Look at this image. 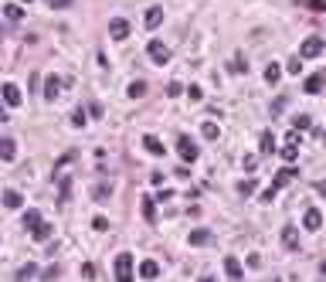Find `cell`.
<instances>
[{
    "label": "cell",
    "mask_w": 326,
    "mask_h": 282,
    "mask_svg": "<svg viewBox=\"0 0 326 282\" xmlns=\"http://www.w3.org/2000/svg\"><path fill=\"white\" fill-rule=\"evenodd\" d=\"M112 272H115V282H133V255L119 252L112 262Z\"/></svg>",
    "instance_id": "6da1fadb"
},
{
    "label": "cell",
    "mask_w": 326,
    "mask_h": 282,
    "mask_svg": "<svg viewBox=\"0 0 326 282\" xmlns=\"http://www.w3.org/2000/svg\"><path fill=\"white\" fill-rule=\"evenodd\" d=\"M177 153H180V160H184V163H194V160L201 156V150L194 146L191 136H180V140H177Z\"/></svg>",
    "instance_id": "7a4b0ae2"
},
{
    "label": "cell",
    "mask_w": 326,
    "mask_h": 282,
    "mask_svg": "<svg viewBox=\"0 0 326 282\" xmlns=\"http://www.w3.org/2000/svg\"><path fill=\"white\" fill-rule=\"evenodd\" d=\"M323 48H326L323 38H306L303 44H299V58H320V55H323Z\"/></svg>",
    "instance_id": "3957f363"
},
{
    "label": "cell",
    "mask_w": 326,
    "mask_h": 282,
    "mask_svg": "<svg viewBox=\"0 0 326 282\" xmlns=\"http://www.w3.org/2000/svg\"><path fill=\"white\" fill-rule=\"evenodd\" d=\"M146 55L153 58L156 65H167V61H170V48H167V44H163V41H150V44H146Z\"/></svg>",
    "instance_id": "277c9868"
},
{
    "label": "cell",
    "mask_w": 326,
    "mask_h": 282,
    "mask_svg": "<svg viewBox=\"0 0 326 282\" xmlns=\"http://www.w3.org/2000/svg\"><path fill=\"white\" fill-rule=\"evenodd\" d=\"M0 160H3V163H14V160H17V140H14V136H3V140H0Z\"/></svg>",
    "instance_id": "5b68a950"
},
{
    "label": "cell",
    "mask_w": 326,
    "mask_h": 282,
    "mask_svg": "<svg viewBox=\"0 0 326 282\" xmlns=\"http://www.w3.org/2000/svg\"><path fill=\"white\" fill-rule=\"evenodd\" d=\"M61 89H65V82H61L58 75H48V78H44V99H48V102H58Z\"/></svg>",
    "instance_id": "8992f818"
},
{
    "label": "cell",
    "mask_w": 326,
    "mask_h": 282,
    "mask_svg": "<svg viewBox=\"0 0 326 282\" xmlns=\"http://www.w3.org/2000/svg\"><path fill=\"white\" fill-rule=\"evenodd\" d=\"M109 34H112V41H126V38H129V20L112 17V20H109Z\"/></svg>",
    "instance_id": "52a82bcc"
},
{
    "label": "cell",
    "mask_w": 326,
    "mask_h": 282,
    "mask_svg": "<svg viewBox=\"0 0 326 282\" xmlns=\"http://www.w3.org/2000/svg\"><path fill=\"white\" fill-rule=\"evenodd\" d=\"M303 228H306V231H320V228H323V214H320L316 207H309L306 214H303Z\"/></svg>",
    "instance_id": "ba28073f"
},
{
    "label": "cell",
    "mask_w": 326,
    "mask_h": 282,
    "mask_svg": "<svg viewBox=\"0 0 326 282\" xmlns=\"http://www.w3.org/2000/svg\"><path fill=\"white\" fill-rule=\"evenodd\" d=\"M292 177H296V167H292V163H286V167L279 170V173H275V180H272V190H279V187H286L289 180H292Z\"/></svg>",
    "instance_id": "9c48e42d"
},
{
    "label": "cell",
    "mask_w": 326,
    "mask_h": 282,
    "mask_svg": "<svg viewBox=\"0 0 326 282\" xmlns=\"http://www.w3.org/2000/svg\"><path fill=\"white\" fill-rule=\"evenodd\" d=\"M282 245H286L289 252H296L299 248V228H292V225L282 228Z\"/></svg>",
    "instance_id": "30bf717a"
},
{
    "label": "cell",
    "mask_w": 326,
    "mask_h": 282,
    "mask_svg": "<svg viewBox=\"0 0 326 282\" xmlns=\"http://www.w3.org/2000/svg\"><path fill=\"white\" fill-rule=\"evenodd\" d=\"M323 85H326V75H323V72H316V75L306 78V85H303V89H306L309 95H320V92H323Z\"/></svg>",
    "instance_id": "8fae6325"
},
{
    "label": "cell",
    "mask_w": 326,
    "mask_h": 282,
    "mask_svg": "<svg viewBox=\"0 0 326 282\" xmlns=\"http://www.w3.org/2000/svg\"><path fill=\"white\" fill-rule=\"evenodd\" d=\"M224 272H228L231 282H245V279H241V262H238L234 255H228V259H224Z\"/></svg>",
    "instance_id": "7c38bea8"
},
{
    "label": "cell",
    "mask_w": 326,
    "mask_h": 282,
    "mask_svg": "<svg viewBox=\"0 0 326 282\" xmlns=\"http://www.w3.org/2000/svg\"><path fill=\"white\" fill-rule=\"evenodd\" d=\"M143 146H146V153H153V156H163V153H167V146L156 140L153 133H146V136H143Z\"/></svg>",
    "instance_id": "4fadbf2b"
},
{
    "label": "cell",
    "mask_w": 326,
    "mask_h": 282,
    "mask_svg": "<svg viewBox=\"0 0 326 282\" xmlns=\"http://www.w3.org/2000/svg\"><path fill=\"white\" fill-rule=\"evenodd\" d=\"M3 102H7V106H20V89L14 85V82L3 85Z\"/></svg>",
    "instance_id": "5bb4252c"
},
{
    "label": "cell",
    "mask_w": 326,
    "mask_h": 282,
    "mask_svg": "<svg viewBox=\"0 0 326 282\" xmlns=\"http://www.w3.org/2000/svg\"><path fill=\"white\" fill-rule=\"evenodd\" d=\"M139 276H143V279H156V276H160V265H156L153 259L139 262Z\"/></svg>",
    "instance_id": "9a60e30c"
},
{
    "label": "cell",
    "mask_w": 326,
    "mask_h": 282,
    "mask_svg": "<svg viewBox=\"0 0 326 282\" xmlns=\"http://www.w3.org/2000/svg\"><path fill=\"white\" fill-rule=\"evenodd\" d=\"M143 20H146V27H160V24H163V7H150Z\"/></svg>",
    "instance_id": "2e32d148"
},
{
    "label": "cell",
    "mask_w": 326,
    "mask_h": 282,
    "mask_svg": "<svg viewBox=\"0 0 326 282\" xmlns=\"http://www.w3.org/2000/svg\"><path fill=\"white\" fill-rule=\"evenodd\" d=\"M214 235L208 231V228H197V231H191V245H211Z\"/></svg>",
    "instance_id": "e0dca14e"
},
{
    "label": "cell",
    "mask_w": 326,
    "mask_h": 282,
    "mask_svg": "<svg viewBox=\"0 0 326 282\" xmlns=\"http://www.w3.org/2000/svg\"><path fill=\"white\" fill-rule=\"evenodd\" d=\"M126 95H129V99H143V95H146V82H143V78H136V82H129V89H126Z\"/></svg>",
    "instance_id": "ac0fdd59"
},
{
    "label": "cell",
    "mask_w": 326,
    "mask_h": 282,
    "mask_svg": "<svg viewBox=\"0 0 326 282\" xmlns=\"http://www.w3.org/2000/svg\"><path fill=\"white\" fill-rule=\"evenodd\" d=\"M139 201H143V218L153 225V221H156V207H153V201H156V197H139Z\"/></svg>",
    "instance_id": "d6986e66"
},
{
    "label": "cell",
    "mask_w": 326,
    "mask_h": 282,
    "mask_svg": "<svg viewBox=\"0 0 326 282\" xmlns=\"http://www.w3.org/2000/svg\"><path fill=\"white\" fill-rule=\"evenodd\" d=\"M38 225H41V211H38V207H31V211H24V228H31V231H34Z\"/></svg>",
    "instance_id": "ffe728a7"
},
{
    "label": "cell",
    "mask_w": 326,
    "mask_h": 282,
    "mask_svg": "<svg viewBox=\"0 0 326 282\" xmlns=\"http://www.w3.org/2000/svg\"><path fill=\"white\" fill-rule=\"evenodd\" d=\"M38 276V265L34 262H27V265H20V272H17V282H31Z\"/></svg>",
    "instance_id": "44dd1931"
},
{
    "label": "cell",
    "mask_w": 326,
    "mask_h": 282,
    "mask_svg": "<svg viewBox=\"0 0 326 282\" xmlns=\"http://www.w3.org/2000/svg\"><path fill=\"white\" fill-rule=\"evenodd\" d=\"M262 153L269 156V153H275V136H272V130L262 133Z\"/></svg>",
    "instance_id": "7402d4cb"
},
{
    "label": "cell",
    "mask_w": 326,
    "mask_h": 282,
    "mask_svg": "<svg viewBox=\"0 0 326 282\" xmlns=\"http://www.w3.org/2000/svg\"><path fill=\"white\" fill-rule=\"evenodd\" d=\"M3 204H7V207H20V204H24V197H20L17 190H3Z\"/></svg>",
    "instance_id": "603a6c76"
},
{
    "label": "cell",
    "mask_w": 326,
    "mask_h": 282,
    "mask_svg": "<svg viewBox=\"0 0 326 282\" xmlns=\"http://www.w3.org/2000/svg\"><path fill=\"white\" fill-rule=\"evenodd\" d=\"M31 235H34V242H48V238H51V225H44V221H41Z\"/></svg>",
    "instance_id": "cb8c5ba5"
},
{
    "label": "cell",
    "mask_w": 326,
    "mask_h": 282,
    "mask_svg": "<svg viewBox=\"0 0 326 282\" xmlns=\"http://www.w3.org/2000/svg\"><path fill=\"white\" fill-rule=\"evenodd\" d=\"M201 136H204V140H217V136H221L217 123H204V126H201Z\"/></svg>",
    "instance_id": "d4e9b609"
},
{
    "label": "cell",
    "mask_w": 326,
    "mask_h": 282,
    "mask_svg": "<svg viewBox=\"0 0 326 282\" xmlns=\"http://www.w3.org/2000/svg\"><path fill=\"white\" fill-rule=\"evenodd\" d=\"M282 160H286V163H296V160H299V146L286 143V146H282Z\"/></svg>",
    "instance_id": "484cf974"
},
{
    "label": "cell",
    "mask_w": 326,
    "mask_h": 282,
    "mask_svg": "<svg viewBox=\"0 0 326 282\" xmlns=\"http://www.w3.org/2000/svg\"><path fill=\"white\" fill-rule=\"evenodd\" d=\"M279 78H282V68H279V65H269V68H265V82H269V85H275Z\"/></svg>",
    "instance_id": "4316f807"
},
{
    "label": "cell",
    "mask_w": 326,
    "mask_h": 282,
    "mask_svg": "<svg viewBox=\"0 0 326 282\" xmlns=\"http://www.w3.org/2000/svg\"><path fill=\"white\" fill-rule=\"evenodd\" d=\"M303 7L313 10V14H323V10H326V0H303Z\"/></svg>",
    "instance_id": "83f0119b"
},
{
    "label": "cell",
    "mask_w": 326,
    "mask_h": 282,
    "mask_svg": "<svg viewBox=\"0 0 326 282\" xmlns=\"http://www.w3.org/2000/svg\"><path fill=\"white\" fill-rule=\"evenodd\" d=\"M309 126H313V119H309V116H296V119H292V130L299 133V130H309Z\"/></svg>",
    "instance_id": "f1b7e54d"
},
{
    "label": "cell",
    "mask_w": 326,
    "mask_h": 282,
    "mask_svg": "<svg viewBox=\"0 0 326 282\" xmlns=\"http://www.w3.org/2000/svg\"><path fill=\"white\" fill-rule=\"evenodd\" d=\"M3 10H7V17H10V20H20V17H24V10H20L17 3H7Z\"/></svg>",
    "instance_id": "f546056e"
},
{
    "label": "cell",
    "mask_w": 326,
    "mask_h": 282,
    "mask_svg": "<svg viewBox=\"0 0 326 282\" xmlns=\"http://www.w3.org/2000/svg\"><path fill=\"white\" fill-rule=\"evenodd\" d=\"M231 72H234V75H245V72H248V65H245L241 58H231Z\"/></svg>",
    "instance_id": "4dcf8cb0"
},
{
    "label": "cell",
    "mask_w": 326,
    "mask_h": 282,
    "mask_svg": "<svg viewBox=\"0 0 326 282\" xmlns=\"http://www.w3.org/2000/svg\"><path fill=\"white\" fill-rule=\"evenodd\" d=\"M238 194H241V197L255 194V180H241V184H238Z\"/></svg>",
    "instance_id": "1f68e13d"
},
{
    "label": "cell",
    "mask_w": 326,
    "mask_h": 282,
    "mask_svg": "<svg viewBox=\"0 0 326 282\" xmlns=\"http://www.w3.org/2000/svg\"><path fill=\"white\" fill-rule=\"evenodd\" d=\"M177 95H184V85L180 82H170L167 85V99H177Z\"/></svg>",
    "instance_id": "d6a6232c"
},
{
    "label": "cell",
    "mask_w": 326,
    "mask_h": 282,
    "mask_svg": "<svg viewBox=\"0 0 326 282\" xmlns=\"http://www.w3.org/2000/svg\"><path fill=\"white\" fill-rule=\"evenodd\" d=\"M58 272H61V265H48L41 279H44V282H51V279H58Z\"/></svg>",
    "instance_id": "836d02e7"
},
{
    "label": "cell",
    "mask_w": 326,
    "mask_h": 282,
    "mask_svg": "<svg viewBox=\"0 0 326 282\" xmlns=\"http://www.w3.org/2000/svg\"><path fill=\"white\" fill-rule=\"evenodd\" d=\"M72 126H75V130H82V126H85V109H75V116H72Z\"/></svg>",
    "instance_id": "e575fe53"
},
{
    "label": "cell",
    "mask_w": 326,
    "mask_h": 282,
    "mask_svg": "<svg viewBox=\"0 0 326 282\" xmlns=\"http://www.w3.org/2000/svg\"><path fill=\"white\" fill-rule=\"evenodd\" d=\"M109 194H112V187H109V184H102V187H96V201H106Z\"/></svg>",
    "instance_id": "d590c367"
},
{
    "label": "cell",
    "mask_w": 326,
    "mask_h": 282,
    "mask_svg": "<svg viewBox=\"0 0 326 282\" xmlns=\"http://www.w3.org/2000/svg\"><path fill=\"white\" fill-rule=\"evenodd\" d=\"M92 228H96V231H109V221L99 214V218H92Z\"/></svg>",
    "instance_id": "8d00e7d4"
},
{
    "label": "cell",
    "mask_w": 326,
    "mask_h": 282,
    "mask_svg": "<svg viewBox=\"0 0 326 282\" xmlns=\"http://www.w3.org/2000/svg\"><path fill=\"white\" fill-rule=\"evenodd\" d=\"M289 72L299 75V72H303V58H292V61H289Z\"/></svg>",
    "instance_id": "74e56055"
},
{
    "label": "cell",
    "mask_w": 326,
    "mask_h": 282,
    "mask_svg": "<svg viewBox=\"0 0 326 282\" xmlns=\"http://www.w3.org/2000/svg\"><path fill=\"white\" fill-rule=\"evenodd\" d=\"M82 279H96V265H89V262L82 265Z\"/></svg>",
    "instance_id": "f35d334b"
},
{
    "label": "cell",
    "mask_w": 326,
    "mask_h": 282,
    "mask_svg": "<svg viewBox=\"0 0 326 282\" xmlns=\"http://www.w3.org/2000/svg\"><path fill=\"white\" fill-rule=\"evenodd\" d=\"M75 0H51V10H65V7H72Z\"/></svg>",
    "instance_id": "ab89813d"
},
{
    "label": "cell",
    "mask_w": 326,
    "mask_h": 282,
    "mask_svg": "<svg viewBox=\"0 0 326 282\" xmlns=\"http://www.w3.org/2000/svg\"><path fill=\"white\" fill-rule=\"evenodd\" d=\"M187 95H191L194 102H201V99H204V92H201V89H197V85H191V89H187Z\"/></svg>",
    "instance_id": "60d3db41"
},
{
    "label": "cell",
    "mask_w": 326,
    "mask_h": 282,
    "mask_svg": "<svg viewBox=\"0 0 326 282\" xmlns=\"http://www.w3.org/2000/svg\"><path fill=\"white\" fill-rule=\"evenodd\" d=\"M258 167V156H245V170H255Z\"/></svg>",
    "instance_id": "b9f144b4"
},
{
    "label": "cell",
    "mask_w": 326,
    "mask_h": 282,
    "mask_svg": "<svg viewBox=\"0 0 326 282\" xmlns=\"http://www.w3.org/2000/svg\"><path fill=\"white\" fill-rule=\"evenodd\" d=\"M316 190H320V194H323V197H326V184H316Z\"/></svg>",
    "instance_id": "7bdbcfd3"
},
{
    "label": "cell",
    "mask_w": 326,
    "mask_h": 282,
    "mask_svg": "<svg viewBox=\"0 0 326 282\" xmlns=\"http://www.w3.org/2000/svg\"><path fill=\"white\" fill-rule=\"evenodd\" d=\"M201 282H217V279H214V276H204V279H201Z\"/></svg>",
    "instance_id": "ee69618b"
},
{
    "label": "cell",
    "mask_w": 326,
    "mask_h": 282,
    "mask_svg": "<svg viewBox=\"0 0 326 282\" xmlns=\"http://www.w3.org/2000/svg\"><path fill=\"white\" fill-rule=\"evenodd\" d=\"M0 119H7V113H3V102H0Z\"/></svg>",
    "instance_id": "f6af8a7d"
},
{
    "label": "cell",
    "mask_w": 326,
    "mask_h": 282,
    "mask_svg": "<svg viewBox=\"0 0 326 282\" xmlns=\"http://www.w3.org/2000/svg\"><path fill=\"white\" fill-rule=\"evenodd\" d=\"M24 3H34V0H24Z\"/></svg>",
    "instance_id": "bcb514c9"
},
{
    "label": "cell",
    "mask_w": 326,
    "mask_h": 282,
    "mask_svg": "<svg viewBox=\"0 0 326 282\" xmlns=\"http://www.w3.org/2000/svg\"><path fill=\"white\" fill-rule=\"evenodd\" d=\"M323 143H326V133H323Z\"/></svg>",
    "instance_id": "7dc6e473"
}]
</instances>
